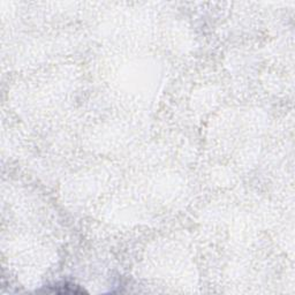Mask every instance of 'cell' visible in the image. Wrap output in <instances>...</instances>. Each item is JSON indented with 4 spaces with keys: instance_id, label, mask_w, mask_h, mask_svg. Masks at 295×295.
Wrapping results in <instances>:
<instances>
[{
    "instance_id": "6da1fadb",
    "label": "cell",
    "mask_w": 295,
    "mask_h": 295,
    "mask_svg": "<svg viewBox=\"0 0 295 295\" xmlns=\"http://www.w3.org/2000/svg\"><path fill=\"white\" fill-rule=\"evenodd\" d=\"M48 293H58V294H83L87 293L85 289L78 287L76 285L72 284H57L54 286H49L48 288L44 289Z\"/></svg>"
}]
</instances>
